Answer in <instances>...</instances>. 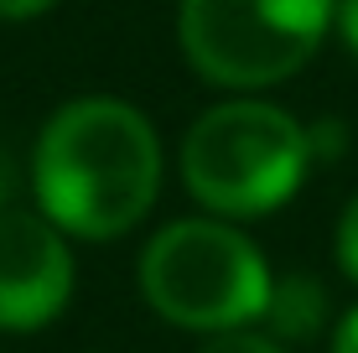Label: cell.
Listing matches in <instances>:
<instances>
[{"label":"cell","instance_id":"7c38bea8","mask_svg":"<svg viewBox=\"0 0 358 353\" xmlns=\"http://www.w3.org/2000/svg\"><path fill=\"white\" fill-rule=\"evenodd\" d=\"M6 198H10V161L0 156V208H6Z\"/></svg>","mask_w":358,"mask_h":353},{"label":"cell","instance_id":"52a82bcc","mask_svg":"<svg viewBox=\"0 0 358 353\" xmlns=\"http://www.w3.org/2000/svg\"><path fill=\"white\" fill-rule=\"evenodd\" d=\"M197 353H286V348H280V338L244 333V327H224V333H213Z\"/></svg>","mask_w":358,"mask_h":353},{"label":"cell","instance_id":"3957f363","mask_svg":"<svg viewBox=\"0 0 358 353\" xmlns=\"http://www.w3.org/2000/svg\"><path fill=\"white\" fill-rule=\"evenodd\" d=\"M141 291L166 322L192 333H224L265 312L270 271L239 229L213 218H182L145 245Z\"/></svg>","mask_w":358,"mask_h":353},{"label":"cell","instance_id":"6da1fadb","mask_svg":"<svg viewBox=\"0 0 358 353\" xmlns=\"http://www.w3.org/2000/svg\"><path fill=\"white\" fill-rule=\"evenodd\" d=\"M162 187L151 120L125 99H73L36 141V203L63 234L115 239L135 229Z\"/></svg>","mask_w":358,"mask_h":353},{"label":"cell","instance_id":"30bf717a","mask_svg":"<svg viewBox=\"0 0 358 353\" xmlns=\"http://www.w3.org/2000/svg\"><path fill=\"white\" fill-rule=\"evenodd\" d=\"M52 0H0V21H27V16H42Z\"/></svg>","mask_w":358,"mask_h":353},{"label":"cell","instance_id":"8992f818","mask_svg":"<svg viewBox=\"0 0 358 353\" xmlns=\"http://www.w3.org/2000/svg\"><path fill=\"white\" fill-rule=\"evenodd\" d=\"M260 317L270 322V338H286V343H306V338L322 333L327 322V291L312 275H286V281H270V301Z\"/></svg>","mask_w":358,"mask_h":353},{"label":"cell","instance_id":"7a4b0ae2","mask_svg":"<svg viewBox=\"0 0 358 353\" xmlns=\"http://www.w3.org/2000/svg\"><path fill=\"white\" fill-rule=\"evenodd\" d=\"M312 166L306 125L260 99L208 109L182 141V177L203 208L224 218H260L301 187Z\"/></svg>","mask_w":358,"mask_h":353},{"label":"cell","instance_id":"8fae6325","mask_svg":"<svg viewBox=\"0 0 358 353\" xmlns=\"http://www.w3.org/2000/svg\"><path fill=\"white\" fill-rule=\"evenodd\" d=\"M332 353H358V307L338 322V338H332Z\"/></svg>","mask_w":358,"mask_h":353},{"label":"cell","instance_id":"5b68a950","mask_svg":"<svg viewBox=\"0 0 358 353\" xmlns=\"http://www.w3.org/2000/svg\"><path fill=\"white\" fill-rule=\"evenodd\" d=\"M73 296V254L52 218L0 208V327H47Z\"/></svg>","mask_w":358,"mask_h":353},{"label":"cell","instance_id":"277c9868","mask_svg":"<svg viewBox=\"0 0 358 353\" xmlns=\"http://www.w3.org/2000/svg\"><path fill=\"white\" fill-rule=\"evenodd\" d=\"M332 27V0H182V47L203 78L265 89L306 68Z\"/></svg>","mask_w":358,"mask_h":353},{"label":"cell","instance_id":"9c48e42d","mask_svg":"<svg viewBox=\"0 0 358 353\" xmlns=\"http://www.w3.org/2000/svg\"><path fill=\"white\" fill-rule=\"evenodd\" d=\"M332 21H338L343 42H348V52L358 57V0H332Z\"/></svg>","mask_w":358,"mask_h":353},{"label":"cell","instance_id":"ba28073f","mask_svg":"<svg viewBox=\"0 0 358 353\" xmlns=\"http://www.w3.org/2000/svg\"><path fill=\"white\" fill-rule=\"evenodd\" d=\"M338 265L358 281V198L343 208V224H338Z\"/></svg>","mask_w":358,"mask_h":353}]
</instances>
